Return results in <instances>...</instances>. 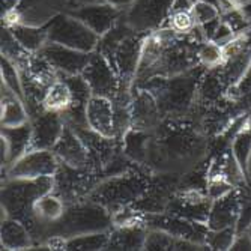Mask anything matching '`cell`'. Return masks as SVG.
<instances>
[{
	"label": "cell",
	"mask_w": 251,
	"mask_h": 251,
	"mask_svg": "<svg viewBox=\"0 0 251 251\" xmlns=\"http://www.w3.org/2000/svg\"><path fill=\"white\" fill-rule=\"evenodd\" d=\"M204 153V134L193 121H163L152 131L148 172L182 176L194 170Z\"/></svg>",
	"instance_id": "1"
},
{
	"label": "cell",
	"mask_w": 251,
	"mask_h": 251,
	"mask_svg": "<svg viewBox=\"0 0 251 251\" xmlns=\"http://www.w3.org/2000/svg\"><path fill=\"white\" fill-rule=\"evenodd\" d=\"M201 65L173 77H153L137 86L146 89L155 97L164 121L187 119L196 100L200 78L203 75Z\"/></svg>",
	"instance_id": "2"
},
{
	"label": "cell",
	"mask_w": 251,
	"mask_h": 251,
	"mask_svg": "<svg viewBox=\"0 0 251 251\" xmlns=\"http://www.w3.org/2000/svg\"><path fill=\"white\" fill-rule=\"evenodd\" d=\"M113 227H115L113 214L101 206L100 203L86 199L68 204L60 220L44 226L36 236H39V242H45L51 236H62L65 239H70L84 233L111 230Z\"/></svg>",
	"instance_id": "3"
},
{
	"label": "cell",
	"mask_w": 251,
	"mask_h": 251,
	"mask_svg": "<svg viewBox=\"0 0 251 251\" xmlns=\"http://www.w3.org/2000/svg\"><path fill=\"white\" fill-rule=\"evenodd\" d=\"M149 187L151 176H148V173H142L140 167H137L121 175L101 179L87 199L100 203L107 211L115 214L139 201Z\"/></svg>",
	"instance_id": "4"
},
{
	"label": "cell",
	"mask_w": 251,
	"mask_h": 251,
	"mask_svg": "<svg viewBox=\"0 0 251 251\" xmlns=\"http://www.w3.org/2000/svg\"><path fill=\"white\" fill-rule=\"evenodd\" d=\"M54 190V176L39 179H6L2 187V218L11 217L33 223V204L44 194Z\"/></svg>",
	"instance_id": "5"
},
{
	"label": "cell",
	"mask_w": 251,
	"mask_h": 251,
	"mask_svg": "<svg viewBox=\"0 0 251 251\" xmlns=\"http://www.w3.org/2000/svg\"><path fill=\"white\" fill-rule=\"evenodd\" d=\"M44 27L47 30L50 42H56L86 53H94L98 47L100 36L90 30L83 21L68 12L56 15Z\"/></svg>",
	"instance_id": "6"
},
{
	"label": "cell",
	"mask_w": 251,
	"mask_h": 251,
	"mask_svg": "<svg viewBox=\"0 0 251 251\" xmlns=\"http://www.w3.org/2000/svg\"><path fill=\"white\" fill-rule=\"evenodd\" d=\"M101 176L90 169H75L71 166H59L54 175V193L59 194L66 204L86 200L92 190L98 185Z\"/></svg>",
	"instance_id": "7"
},
{
	"label": "cell",
	"mask_w": 251,
	"mask_h": 251,
	"mask_svg": "<svg viewBox=\"0 0 251 251\" xmlns=\"http://www.w3.org/2000/svg\"><path fill=\"white\" fill-rule=\"evenodd\" d=\"M146 35L148 33L132 32L125 39H122L115 49H111L107 54H104L116 70L122 81V89L131 90L134 87V78L140 63L142 47Z\"/></svg>",
	"instance_id": "8"
},
{
	"label": "cell",
	"mask_w": 251,
	"mask_h": 251,
	"mask_svg": "<svg viewBox=\"0 0 251 251\" xmlns=\"http://www.w3.org/2000/svg\"><path fill=\"white\" fill-rule=\"evenodd\" d=\"M173 3L175 0H134L124 9V18L135 32L149 33L163 27Z\"/></svg>",
	"instance_id": "9"
},
{
	"label": "cell",
	"mask_w": 251,
	"mask_h": 251,
	"mask_svg": "<svg viewBox=\"0 0 251 251\" xmlns=\"http://www.w3.org/2000/svg\"><path fill=\"white\" fill-rule=\"evenodd\" d=\"M60 161L53 151L29 149L5 170V179H39L54 176Z\"/></svg>",
	"instance_id": "10"
},
{
	"label": "cell",
	"mask_w": 251,
	"mask_h": 251,
	"mask_svg": "<svg viewBox=\"0 0 251 251\" xmlns=\"http://www.w3.org/2000/svg\"><path fill=\"white\" fill-rule=\"evenodd\" d=\"M145 226L148 229H158L169 233L176 239H187L201 245H206V233L209 227L206 223L191 221L170 212L145 214Z\"/></svg>",
	"instance_id": "11"
},
{
	"label": "cell",
	"mask_w": 251,
	"mask_h": 251,
	"mask_svg": "<svg viewBox=\"0 0 251 251\" xmlns=\"http://www.w3.org/2000/svg\"><path fill=\"white\" fill-rule=\"evenodd\" d=\"M94 95L115 100L122 90V81L110 60L100 51L90 53V59L81 73Z\"/></svg>",
	"instance_id": "12"
},
{
	"label": "cell",
	"mask_w": 251,
	"mask_h": 251,
	"mask_svg": "<svg viewBox=\"0 0 251 251\" xmlns=\"http://www.w3.org/2000/svg\"><path fill=\"white\" fill-rule=\"evenodd\" d=\"M66 12L83 21L90 30L101 38L119 21L124 9L105 2V0H94V2L70 8Z\"/></svg>",
	"instance_id": "13"
},
{
	"label": "cell",
	"mask_w": 251,
	"mask_h": 251,
	"mask_svg": "<svg viewBox=\"0 0 251 251\" xmlns=\"http://www.w3.org/2000/svg\"><path fill=\"white\" fill-rule=\"evenodd\" d=\"M129 116L131 128L143 131H155L164 121L155 97L142 87H132Z\"/></svg>",
	"instance_id": "14"
},
{
	"label": "cell",
	"mask_w": 251,
	"mask_h": 251,
	"mask_svg": "<svg viewBox=\"0 0 251 251\" xmlns=\"http://www.w3.org/2000/svg\"><path fill=\"white\" fill-rule=\"evenodd\" d=\"M87 126L107 139H118L116 108L111 98L92 95L86 105Z\"/></svg>",
	"instance_id": "15"
},
{
	"label": "cell",
	"mask_w": 251,
	"mask_h": 251,
	"mask_svg": "<svg viewBox=\"0 0 251 251\" xmlns=\"http://www.w3.org/2000/svg\"><path fill=\"white\" fill-rule=\"evenodd\" d=\"M39 53L56 68V71L60 75L81 74L90 59V53L65 47V45L50 41L44 45Z\"/></svg>",
	"instance_id": "16"
},
{
	"label": "cell",
	"mask_w": 251,
	"mask_h": 251,
	"mask_svg": "<svg viewBox=\"0 0 251 251\" xmlns=\"http://www.w3.org/2000/svg\"><path fill=\"white\" fill-rule=\"evenodd\" d=\"M70 0H20V25L42 27L59 14L70 9Z\"/></svg>",
	"instance_id": "17"
},
{
	"label": "cell",
	"mask_w": 251,
	"mask_h": 251,
	"mask_svg": "<svg viewBox=\"0 0 251 251\" xmlns=\"http://www.w3.org/2000/svg\"><path fill=\"white\" fill-rule=\"evenodd\" d=\"M32 125V143L30 149H47L53 151L57 140L65 129V121L60 113L42 111L30 119Z\"/></svg>",
	"instance_id": "18"
},
{
	"label": "cell",
	"mask_w": 251,
	"mask_h": 251,
	"mask_svg": "<svg viewBox=\"0 0 251 251\" xmlns=\"http://www.w3.org/2000/svg\"><path fill=\"white\" fill-rule=\"evenodd\" d=\"M245 188L247 187L235 188L226 196L212 200L208 221H206L211 230H220V229H226V227L236 226Z\"/></svg>",
	"instance_id": "19"
},
{
	"label": "cell",
	"mask_w": 251,
	"mask_h": 251,
	"mask_svg": "<svg viewBox=\"0 0 251 251\" xmlns=\"http://www.w3.org/2000/svg\"><path fill=\"white\" fill-rule=\"evenodd\" d=\"M53 152L62 164L75 169H86L89 166L87 148L78 132L70 125H65V129L53 148Z\"/></svg>",
	"instance_id": "20"
},
{
	"label": "cell",
	"mask_w": 251,
	"mask_h": 251,
	"mask_svg": "<svg viewBox=\"0 0 251 251\" xmlns=\"http://www.w3.org/2000/svg\"><path fill=\"white\" fill-rule=\"evenodd\" d=\"M32 143L30 122L20 126H2V167H8L26 153Z\"/></svg>",
	"instance_id": "21"
},
{
	"label": "cell",
	"mask_w": 251,
	"mask_h": 251,
	"mask_svg": "<svg viewBox=\"0 0 251 251\" xmlns=\"http://www.w3.org/2000/svg\"><path fill=\"white\" fill-rule=\"evenodd\" d=\"M151 142L152 131L129 128L122 139V151L135 166L148 170Z\"/></svg>",
	"instance_id": "22"
},
{
	"label": "cell",
	"mask_w": 251,
	"mask_h": 251,
	"mask_svg": "<svg viewBox=\"0 0 251 251\" xmlns=\"http://www.w3.org/2000/svg\"><path fill=\"white\" fill-rule=\"evenodd\" d=\"M0 241H2V248L5 250H27L35 244L29 227L23 221L11 217L2 218Z\"/></svg>",
	"instance_id": "23"
},
{
	"label": "cell",
	"mask_w": 251,
	"mask_h": 251,
	"mask_svg": "<svg viewBox=\"0 0 251 251\" xmlns=\"http://www.w3.org/2000/svg\"><path fill=\"white\" fill-rule=\"evenodd\" d=\"M146 233L148 227L142 224L113 227L107 250H145Z\"/></svg>",
	"instance_id": "24"
},
{
	"label": "cell",
	"mask_w": 251,
	"mask_h": 251,
	"mask_svg": "<svg viewBox=\"0 0 251 251\" xmlns=\"http://www.w3.org/2000/svg\"><path fill=\"white\" fill-rule=\"evenodd\" d=\"M27 122L30 116L25 101L2 83V126H20Z\"/></svg>",
	"instance_id": "25"
},
{
	"label": "cell",
	"mask_w": 251,
	"mask_h": 251,
	"mask_svg": "<svg viewBox=\"0 0 251 251\" xmlns=\"http://www.w3.org/2000/svg\"><path fill=\"white\" fill-rule=\"evenodd\" d=\"M71 104H73L71 89L62 77L49 86L44 97V101H42L44 110L60 113V115H63V113L71 107Z\"/></svg>",
	"instance_id": "26"
},
{
	"label": "cell",
	"mask_w": 251,
	"mask_h": 251,
	"mask_svg": "<svg viewBox=\"0 0 251 251\" xmlns=\"http://www.w3.org/2000/svg\"><path fill=\"white\" fill-rule=\"evenodd\" d=\"M33 53L27 51L23 45L17 41L12 30L9 27L2 29V57L8 59L11 63H14L18 71L27 68V63L30 60V56Z\"/></svg>",
	"instance_id": "27"
},
{
	"label": "cell",
	"mask_w": 251,
	"mask_h": 251,
	"mask_svg": "<svg viewBox=\"0 0 251 251\" xmlns=\"http://www.w3.org/2000/svg\"><path fill=\"white\" fill-rule=\"evenodd\" d=\"M14 36L17 41L30 53H39L42 47L49 42L47 30L45 27L38 26H29V25H17L11 27Z\"/></svg>",
	"instance_id": "28"
},
{
	"label": "cell",
	"mask_w": 251,
	"mask_h": 251,
	"mask_svg": "<svg viewBox=\"0 0 251 251\" xmlns=\"http://www.w3.org/2000/svg\"><path fill=\"white\" fill-rule=\"evenodd\" d=\"M230 149L247 176V166L251 156V119H247L241 129L235 134L230 143Z\"/></svg>",
	"instance_id": "29"
},
{
	"label": "cell",
	"mask_w": 251,
	"mask_h": 251,
	"mask_svg": "<svg viewBox=\"0 0 251 251\" xmlns=\"http://www.w3.org/2000/svg\"><path fill=\"white\" fill-rule=\"evenodd\" d=\"M111 230L95 232V233H84L74 238L66 239L65 250H107L108 239Z\"/></svg>",
	"instance_id": "30"
},
{
	"label": "cell",
	"mask_w": 251,
	"mask_h": 251,
	"mask_svg": "<svg viewBox=\"0 0 251 251\" xmlns=\"http://www.w3.org/2000/svg\"><path fill=\"white\" fill-rule=\"evenodd\" d=\"M197 57H199V65H201L206 70H214L224 63V49L223 45L208 39L199 45L197 50Z\"/></svg>",
	"instance_id": "31"
},
{
	"label": "cell",
	"mask_w": 251,
	"mask_h": 251,
	"mask_svg": "<svg viewBox=\"0 0 251 251\" xmlns=\"http://www.w3.org/2000/svg\"><path fill=\"white\" fill-rule=\"evenodd\" d=\"M164 25L167 29L173 30L179 35H188L199 26L196 23V18H194L191 9L172 11Z\"/></svg>",
	"instance_id": "32"
},
{
	"label": "cell",
	"mask_w": 251,
	"mask_h": 251,
	"mask_svg": "<svg viewBox=\"0 0 251 251\" xmlns=\"http://www.w3.org/2000/svg\"><path fill=\"white\" fill-rule=\"evenodd\" d=\"M227 98L238 105H242L244 108L251 107V65L248 66L245 74L241 77V80L233 87L229 89Z\"/></svg>",
	"instance_id": "33"
},
{
	"label": "cell",
	"mask_w": 251,
	"mask_h": 251,
	"mask_svg": "<svg viewBox=\"0 0 251 251\" xmlns=\"http://www.w3.org/2000/svg\"><path fill=\"white\" fill-rule=\"evenodd\" d=\"M236 235L238 232L235 227H226V229H220V230L209 229L204 244L211 250H230Z\"/></svg>",
	"instance_id": "34"
},
{
	"label": "cell",
	"mask_w": 251,
	"mask_h": 251,
	"mask_svg": "<svg viewBox=\"0 0 251 251\" xmlns=\"http://www.w3.org/2000/svg\"><path fill=\"white\" fill-rule=\"evenodd\" d=\"M191 12L199 26H204L212 21H217L221 14L217 5L209 3L206 0H194L191 5Z\"/></svg>",
	"instance_id": "35"
},
{
	"label": "cell",
	"mask_w": 251,
	"mask_h": 251,
	"mask_svg": "<svg viewBox=\"0 0 251 251\" xmlns=\"http://www.w3.org/2000/svg\"><path fill=\"white\" fill-rule=\"evenodd\" d=\"M175 238L169 233L158 230V229H148L146 241H145V250L153 251V250H173Z\"/></svg>",
	"instance_id": "36"
},
{
	"label": "cell",
	"mask_w": 251,
	"mask_h": 251,
	"mask_svg": "<svg viewBox=\"0 0 251 251\" xmlns=\"http://www.w3.org/2000/svg\"><path fill=\"white\" fill-rule=\"evenodd\" d=\"M230 250H251V236L248 232L238 233Z\"/></svg>",
	"instance_id": "37"
},
{
	"label": "cell",
	"mask_w": 251,
	"mask_h": 251,
	"mask_svg": "<svg viewBox=\"0 0 251 251\" xmlns=\"http://www.w3.org/2000/svg\"><path fill=\"white\" fill-rule=\"evenodd\" d=\"M20 5V0H2V15L17 11Z\"/></svg>",
	"instance_id": "38"
},
{
	"label": "cell",
	"mask_w": 251,
	"mask_h": 251,
	"mask_svg": "<svg viewBox=\"0 0 251 251\" xmlns=\"http://www.w3.org/2000/svg\"><path fill=\"white\" fill-rule=\"evenodd\" d=\"M105 2H108V3H111V5H115V6H118V8H121V9H126L134 0H105Z\"/></svg>",
	"instance_id": "39"
},
{
	"label": "cell",
	"mask_w": 251,
	"mask_h": 251,
	"mask_svg": "<svg viewBox=\"0 0 251 251\" xmlns=\"http://www.w3.org/2000/svg\"><path fill=\"white\" fill-rule=\"evenodd\" d=\"M87 2H94V0H70V8H75V6H80L83 3H87Z\"/></svg>",
	"instance_id": "40"
},
{
	"label": "cell",
	"mask_w": 251,
	"mask_h": 251,
	"mask_svg": "<svg viewBox=\"0 0 251 251\" xmlns=\"http://www.w3.org/2000/svg\"><path fill=\"white\" fill-rule=\"evenodd\" d=\"M247 180H248V184L251 185V156L248 159V166H247Z\"/></svg>",
	"instance_id": "41"
},
{
	"label": "cell",
	"mask_w": 251,
	"mask_h": 251,
	"mask_svg": "<svg viewBox=\"0 0 251 251\" xmlns=\"http://www.w3.org/2000/svg\"><path fill=\"white\" fill-rule=\"evenodd\" d=\"M248 235L251 236V227H250V229H248Z\"/></svg>",
	"instance_id": "42"
},
{
	"label": "cell",
	"mask_w": 251,
	"mask_h": 251,
	"mask_svg": "<svg viewBox=\"0 0 251 251\" xmlns=\"http://www.w3.org/2000/svg\"><path fill=\"white\" fill-rule=\"evenodd\" d=\"M193 2H194V0H193Z\"/></svg>",
	"instance_id": "43"
}]
</instances>
